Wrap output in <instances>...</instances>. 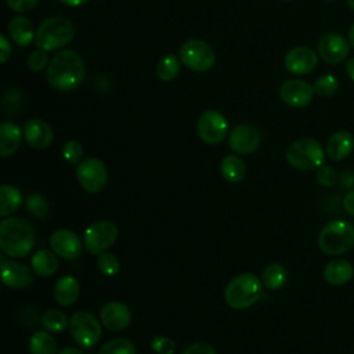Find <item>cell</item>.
<instances>
[{"instance_id": "1", "label": "cell", "mask_w": 354, "mask_h": 354, "mask_svg": "<svg viewBox=\"0 0 354 354\" xmlns=\"http://www.w3.org/2000/svg\"><path fill=\"white\" fill-rule=\"evenodd\" d=\"M86 68L82 57L73 50L57 53L47 66L48 84L59 91L76 88L84 79Z\"/></svg>"}, {"instance_id": "2", "label": "cell", "mask_w": 354, "mask_h": 354, "mask_svg": "<svg viewBox=\"0 0 354 354\" xmlns=\"http://www.w3.org/2000/svg\"><path fill=\"white\" fill-rule=\"evenodd\" d=\"M35 245V231L22 217H6L0 223V248L10 257L26 256Z\"/></svg>"}, {"instance_id": "3", "label": "cell", "mask_w": 354, "mask_h": 354, "mask_svg": "<svg viewBox=\"0 0 354 354\" xmlns=\"http://www.w3.org/2000/svg\"><path fill=\"white\" fill-rule=\"evenodd\" d=\"M263 282L252 272L234 277L224 290L225 303L235 310H245L253 306L263 295Z\"/></svg>"}, {"instance_id": "4", "label": "cell", "mask_w": 354, "mask_h": 354, "mask_svg": "<svg viewBox=\"0 0 354 354\" xmlns=\"http://www.w3.org/2000/svg\"><path fill=\"white\" fill-rule=\"evenodd\" d=\"M75 37L73 24L64 17H50L39 25L35 43L37 48L53 51L69 44Z\"/></svg>"}, {"instance_id": "5", "label": "cell", "mask_w": 354, "mask_h": 354, "mask_svg": "<svg viewBox=\"0 0 354 354\" xmlns=\"http://www.w3.org/2000/svg\"><path fill=\"white\" fill-rule=\"evenodd\" d=\"M319 249L329 256H337L348 252L354 246V228L343 220L326 223L318 234Z\"/></svg>"}, {"instance_id": "6", "label": "cell", "mask_w": 354, "mask_h": 354, "mask_svg": "<svg viewBox=\"0 0 354 354\" xmlns=\"http://www.w3.org/2000/svg\"><path fill=\"white\" fill-rule=\"evenodd\" d=\"M325 151L322 145L311 137L293 141L286 149L288 163L299 170H315L322 166Z\"/></svg>"}, {"instance_id": "7", "label": "cell", "mask_w": 354, "mask_h": 354, "mask_svg": "<svg viewBox=\"0 0 354 354\" xmlns=\"http://www.w3.org/2000/svg\"><path fill=\"white\" fill-rule=\"evenodd\" d=\"M102 322L88 313L76 311L69 319V332L73 342L82 348H91L101 337Z\"/></svg>"}, {"instance_id": "8", "label": "cell", "mask_w": 354, "mask_h": 354, "mask_svg": "<svg viewBox=\"0 0 354 354\" xmlns=\"http://www.w3.org/2000/svg\"><path fill=\"white\" fill-rule=\"evenodd\" d=\"M180 61L191 71L195 72H206L214 65V51L203 40L191 39L187 40L178 51Z\"/></svg>"}, {"instance_id": "9", "label": "cell", "mask_w": 354, "mask_h": 354, "mask_svg": "<svg viewBox=\"0 0 354 354\" xmlns=\"http://www.w3.org/2000/svg\"><path fill=\"white\" fill-rule=\"evenodd\" d=\"M76 177L86 192L97 194L108 183V169L98 158H87L77 165Z\"/></svg>"}, {"instance_id": "10", "label": "cell", "mask_w": 354, "mask_h": 354, "mask_svg": "<svg viewBox=\"0 0 354 354\" xmlns=\"http://www.w3.org/2000/svg\"><path fill=\"white\" fill-rule=\"evenodd\" d=\"M118 238V228L111 221H95L84 231V249L91 254H101L106 252Z\"/></svg>"}, {"instance_id": "11", "label": "cell", "mask_w": 354, "mask_h": 354, "mask_svg": "<svg viewBox=\"0 0 354 354\" xmlns=\"http://www.w3.org/2000/svg\"><path fill=\"white\" fill-rule=\"evenodd\" d=\"M196 130L202 141L216 145L227 137L228 123L223 113L216 109H207L199 116Z\"/></svg>"}, {"instance_id": "12", "label": "cell", "mask_w": 354, "mask_h": 354, "mask_svg": "<svg viewBox=\"0 0 354 354\" xmlns=\"http://www.w3.org/2000/svg\"><path fill=\"white\" fill-rule=\"evenodd\" d=\"M348 40L337 32L324 33L317 44L318 55L328 64H339L344 61L350 53Z\"/></svg>"}, {"instance_id": "13", "label": "cell", "mask_w": 354, "mask_h": 354, "mask_svg": "<svg viewBox=\"0 0 354 354\" xmlns=\"http://www.w3.org/2000/svg\"><path fill=\"white\" fill-rule=\"evenodd\" d=\"M261 142V133L259 129L250 124L235 126L228 136V147L241 155L254 152Z\"/></svg>"}, {"instance_id": "14", "label": "cell", "mask_w": 354, "mask_h": 354, "mask_svg": "<svg viewBox=\"0 0 354 354\" xmlns=\"http://www.w3.org/2000/svg\"><path fill=\"white\" fill-rule=\"evenodd\" d=\"M83 245L80 238L71 230L58 228L50 236L51 250L65 260H75L80 256Z\"/></svg>"}, {"instance_id": "15", "label": "cell", "mask_w": 354, "mask_h": 354, "mask_svg": "<svg viewBox=\"0 0 354 354\" xmlns=\"http://www.w3.org/2000/svg\"><path fill=\"white\" fill-rule=\"evenodd\" d=\"M279 95L285 104L295 108H303L311 102L314 97V88L304 80L289 79L281 84Z\"/></svg>"}, {"instance_id": "16", "label": "cell", "mask_w": 354, "mask_h": 354, "mask_svg": "<svg viewBox=\"0 0 354 354\" xmlns=\"http://www.w3.org/2000/svg\"><path fill=\"white\" fill-rule=\"evenodd\" d=\"M1 281L8 288L22 289L33 282V272L24 263L1 257Z\"/></svg>"}, {"instance_id": "17", "label": "cell", "mask_w": 354, "mask_h": 354, "mask_svg": "<svg viewBox=\"0 0 354 354\" xmlns=\"http://www.w3.org/2000/svg\"><path fill=\"white\" fill-rule=\"evenodd\" d=\"M318 57L308 47H295L285 55V68L293 75H307L315 69Z\"/></svg>"}, {"instance_id": "18", "label": "cell", "mask_w": 354, "mask_h": 354, "mask_svg": "<svg viewBox=\"0 0 354 354\" xmlns=\"http://www.w3.org/2000/svg\"><path fill=\"white\" fill-rule=\"evenodd\" d=\"M100 319L102 326L109 330H122L131 322L130 308L120 301H109L102 306L100 311Z\"/></svg>"}, {"instance_id": "19", "label": "cell", "mask_w": 354, "mask_h": 354, "mask_svg": "<svg viewBox=\"0 0 354 354\" xmlns=\"http://www.w3.org/2000/svg\"><path fill=\"white\" fill-rule=\"evenodd\" d=\"M24 137L35 149H46L51 145L54 133L50 124L41 119H30L24 126Z\"/></svg>"}, {"instance_id": "20", "label": "cell", "mask_w": 354, "mask_h": 354, "mask_svg": "<svg viewBox=\"0 0 354 354\" xmlns=\"http://www.w3.org/2000/svg\"><path fill=\"white\" fill-rule=\"evenodd\" d=\"M354 149V137L350 131L340 130L333 133L326 142V155L330 160L340 162Z\"/></svg>"}, {"instance_id": "21", "label": "cell", "mask_w": 354, "mask_h": 354, "mask_svg": "<svg viewBox=\"0 0 354 354\" xmlns=\"http://www.w3.org/2000/svg\"><path fill=\"white\" fill-rule=\"evenodd\" d=\"M79 293H80L79 282L72 275L61 277L54 285V299L58 304L64 307H69L75 304V301L79 297Z\"/></svg>"}, {"instance_id": "22", "label": "cell", "mask_w": 354, "mask_h": 354, "mask_svg": "<svg viewBox=\"0 0 354 354\" xmlns=\"http://www.w3.org/2000/svg\"><path fill=\"white\" fill-rule=\"evenodd\" d=\"M8 33L11 40L19 47H26L36 37V32L29 18L26 17H14L8 22Z\"/></svg>"}, {"instance_id": "23", "label": "cell", "mask_w": 354, "mask_h": 354, "mask_svg": "<svg viewBox=\"0 0 354 354\" xmlns=\"http://www.w3.org/2000/svg\"><path fill=\"white\" fill-rule=\"evenodd\" d=\"M354 274V268L351 263L344 259H335L330 260L324 268V278L328 283L340 286L347 283Z\"/></svg>"}, {"instance_id": "24", "label": "cell", "mask_w": 354, "mask_h": 354, "mask_svg": "<svg viewBox=\"0 0 354 354\" xmlns=\"http://www.w3.org/2000/svg\"><path fill=\"white\" fill-rule=\"evenodd\" d=\"M22 131L12 122H3L0 124V155L8 158L14 155L21 145Z\"/></svg>"}, {"instance_id": "25", "label": "cell", "mask_w": 354, "mask_h": 354, "mask_svg": "<svg viewBox=\"0 0 354 354\" xmlns=\"http://www.w3.org/2000/svg\"><path fill=\"white\" fill-rule=\"evenodd\" d=\"M32 270L40 277H51L58 270V259L54 250L39 249L30 259Z\"/></svg>"}, {"instance_id": "26", "label": "cell", "mask_w": 354, "mask_h": 354, "mask_svg": "<svg viewBox=\"0 0 354 354\" xmlns=\"http://www.w3.org/2000/svg\"><path fill=\"white\" fill-rule=\"evenodd\" d=\"M22 202L21 191L10 184H3L0 187V216L6 217L14 213Z\"/></svg>"}, {"instance_id": "27", "label": "cell", "mask_w": 354, "mask_h": 354, "mask_svg": "<svg viewBox=\"0 0 354 354\" xmlns=\"http://www.w3.org/2000/svg\"><path fill=\"white\" fill-rule=\"evenodd\" d=\"M221 176L230 183H239L246 173V166L243 160L235 155H227L220 165Z\"/></svg>"}, {"instance_id": "28", "label": "cell", "mask_w": 354, "mask_h": 354, "mask_svg": "<svg viewBox=\"0 0 354 354\" xmlns=\"http://www.w3.org/2000/svg\"><path fill=\"white\" fill-rule=\"evenodd\" d=\"M260 279L267 289L277 290L285 285V282L288 279V272L282 264L271 263L263 270Z\"/></svg>"}, {"instance_id": "29", "label": "cell", "mask_w": 354, "mask_h": 354, "mask_svg": "<svg viewBox=\"0 0 354 354\" xmlns=\"http://www.w3.org/2000/svg\"><path fill=\"white\" fill-rule=\"evenodd\" d=\"M30 354H57V342L46 330H37L29 340Z\"/></svg>"}, {"instance_id": "30", "label": "cell", "mask_w": 354, "mask_h": 354, "mask_svg": "<svg viewBox=\"0 0 354 354\" xmlns=\"http://www.w3.org/2000/svg\"><path fill=\"white\" fill-rule=\"evenodd\" d=\"M155 72H156V76L162 82L174 80L180 72V64H178L177 57L174 54H167V55L162 57L159 59V62L156 64Z\"/></svg>"}, {"instance_id": "31", "label": "cell", "mask_w": 354, "mask_h": 354, "mask_svg": "<svg viewBox=\"0 0 354 354\" xmlns=\"http://www.w3.org/2000/svg\"><path fill=\"white\" fill-rule=\"evenodd\" d=\"M41 324L48 332H62L66 329L69 321L61 310H47L41 317Z\"/></svg>"}, {"instance_id": "32", "label": "cell", "mask_w": 354, "mask_h": 354, "mask_svg": "<svg viewBox=\"0 0 354 354\" xmlns=\"http://www.w3.org/2000/svg\"><path fill=\"white\" fill-rule=\"evenodd\" d=\"M25 206H26V210L28 213L35 217V218H46L47 214H48V202L46 199V196H43L39 192H33L30 194L28 198H26V202H25Z\"/></svg>"}, {"instance_id": "33", "label": "cell", "mask_w": 354, "mask_h": 354, "mask_svg": "<svg viewBox=\"0 0 354 354\" xmlns=\"http://www.w3.org/2000/svg\"><path fill=\"white\" fill-rule=\"evenodd\" d=\"M98 354H137L134 344L124 337H115L104 343Z\"/></svg>"}, {"instance_id": "34", "label": "cell", "mask_w": 354, "mask_h": 354, "mask_svg": "<svg viewBox=\"0 0 354 354\" xmlns=\"http://www.w3.org/2000/svg\"><path fill=\"white\" fill-rule=\"evenodd\" d=\"M313 88L314 93L319 97H332L339 88V82L333 75L326 73L314 82Z\"/></svg>"}, {"instance_id": "35", "label": "cell", "mask_w": 354, "mask_h": 354, "mask_svg": "<svg viewBox=\"0 0 354 354\" xmlns=\"http://www.w3.org/2000/svg\"><path fill=\"white\" fill-rule=\"evenodd\" d=\"M97 268L100 270V272H102L106 277H113L119 272L120 270V263L118 260V257L109 252H104L101 254H98L97 259Z\"/></svg>"}, {"instance_id": "36", "label": "cell", "mask_w": 354, "mask_h": 354, "mask_svg": "<svg viewBox=\"0 0 354 354\" xmlns=\"http://www.w3.org/2000/svg\"><path fill=\"white\" fill-rule=\"evenodd\" d=\"M62 156L71 165H79L83 156V147L79 141L69 140L62 147Z\"/></svg>"}, {"instance_id": "37", "label": "cell", "mask_w": 354, "mask_h": 354, "mask_svg": "<svg viewBox=\"0 0 354 354\" xmlns=\"http://www.w3.org/2000/svg\"><path fill=\"white\" fill-rule=\"evenodd\" d=\"M176 347V342L167 336L159 335L151 339V348L156 354H174Z\"/></svg>"}, {"instance_id": "38", "label": "cell", "mask_w": 354, "mask_h": 354, "mask_svg": "<svg viewBox=\"0 0 354 354\" xmlns=\"http://www.w3.org/2000/svg\"><path fill=\"white\" fill-rule=\"evenodd\" d=\"M47 62H48V58H47V51L41 50V48H37L36 51H32L28 57V68L32 71V72H40L43 71L46 66H47Z\"/></svg>"}, {"instance_id": "39", "label": "cell", "mask_w": 354, "mask_h": 354, "mask_svg": "<svg viewBox=\"0 0 354 354\" xmlns=\"http://www.w3.org/2000/svg\"><path fill=\"white\" fill-rule=\"evenodd\" d=\"M315 178L324 187H333L337 183V174H336L335 169L330 166H325V165H322L317 169Z\"/></svg>"}, {"instance_id": "40", "label": "cell", "mask_w": 354, "mask_h": 354, "mask_svg": "<svg viewBox=\"0 0 354 354\" xmlns=\"http://www.w3.org/2000/svg\"><path fill=\"white\" fill-rule=\"evenodd\" d=\"M181 354H217L214 347L205 342H198L188 346Z\"/></svg>"}, {"instance_id": "41", "label": "cell", "mask_w": 354, "mask_h": 354, "mask_svg": "<svg viewBox=\"0 0 354 354\" xmlns=\"http://www.w3.org/2000/svg\"><path fill=\"white\" fill-rule=\"evenodd\" d=\"M39 0H7V6L17 12H25L30 11Z\"/></svg>"}, {"instance_id": "42", "label": "cell", "mask_w": 354, "mask_h": 354, "mask_svg": "<svg viewBox=\"0 0 354 354\" xmlns=\"http://www.w3.org/2000/svg\"><path fill=\"white\" fill-rule=\"evenodd\" d=\"M0 48H1V53H0V62L4 64V62L8 61V58L11 57V53H12L11 44H10V41L7 40V37H6L4 35L0 36Z\"/></svg>"}, {"instance_id": "43", "label": "cell", "mask_w": 354, "mask_h": 354, "mask_svg": "<svg viewBox=\"0 0 354 354\" xmlns=\"http://www.w3.org/2000/svg\"><path fill=\"white\" fill-rule=\"evenodd\" d=\"M343 206L348 214L354 217V189L348 191L343 198Z\"/></svg>"}, {"instance_id": "44", "label": "cell", "mask_w": 354, "mask_h": 354, "mask_svg": "<svg viewBox=\"0 0 354 354\" xmlns=\"http://www.w3.org/2000/svg\"><path fill=\"white\" fill-rule=\"evenodd\" d=\"M57 354H83V351H82L80 348H77V347H72V346H69V347H64V348H61Z\"/></svg>"}, {"instance_id": "45", "label": "cell", "mask_w": 354, "mask_h": 354, "mask_svg": "<svg viewBox=\"0 0 354 354\" xmlns=\"http://www.w3.org/2000/svg\"><path fill=\"white\" fill-rule=\"evenodd\" d=\"M346 72H347V75L354 80V57L347 61V64H346Z\"/></svg>"}, {"instance_id": "46", "label": "cell", "mask_w": 354, "mask_h": 354, "mask_svg": "<svg viewBox=\"0 0 354 354\" xmlns=\"http://www.w3.org/2000/svg\"><path fill=\"white\" fill-rule=\"evenodd\" d=\"M62 4L65 6H71V7H77V6H82L84 3H87L88 0H59Z\"/></svg>"}, {"instance_id": "47", "label": "cell", "mask_w": 354, "mask_h": 354, "mask_svg": "<svg viewBox=\"0 0 354 354\" xmlns=\"http://www.w3.org/2000/svg\"><path fill=\"white\" fill-rule=\"evenodd\" d=\"M348 41H350V44L354 47V24L350 26V29H348Z\"/></svg>"}, {"instance_id": "48", "label": "cell", "mask_w": 354, "mask_h": 354, "mask_svg": "<svg viewBox=\"0 0 354 354\" xmlns=\"http://www.w3.org/2000/svg\"><path fill=\"white\" fill-rule=\"evenodd\" d=\"M347 1V6L354 11V0H346Z\"/></svg>"}, {"instance_id": "49", "label": "cell", "mask_w": 354, "mask_h": 354, "mask_svg": "<svg viewBox=\"0 0 354 354\" xmlns=\"http://www.w3.org/2000/svg\"><path fill=\"white\" fill-rule=\"evenodd\" d=\"M324 1H333V0H324Z\"/></svg>"}, {"instance_id": "50", "label": "cell", "mask_w": 354, "mask_h": 354, "mask_svg": "<svg viewBox=\"0 0 354 354\" xmlns=\"http://www.w3.org/2000/svg\"><path fill=\"white\" fill-rule=\"evenodd\" d=\"M283 1H290V0H283Z\"/></svg>"}]
</instances>
